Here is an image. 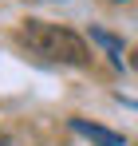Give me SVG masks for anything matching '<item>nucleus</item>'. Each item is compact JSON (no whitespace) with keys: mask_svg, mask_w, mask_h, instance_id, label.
I'll return each mask as SVG.
<instances>
[{"mask_svg":"<svg viewBox=\"0 0 138 146\" xmlns=\"http://www.w3.org/2000/svg\"><path fill=\"white\" fill-rule=\"evenodd\" d=\"M24 44L32 51H40L44 59H59V63H87L91 59V51H87V44L75 36V32H67V28L59 24H44V20H28L24 24Z\"/></svg>","mask_w":138,"mask_h":146,"instance_id":"1","label":"nucleus"},{"mask_svg":"<svg viewBox=\"0 0 138 146\" xmlns=\"http://www.w3.org/2000/svg\"><path fill=\"white\" fill-rule=\"evenodd\" d=\"M71 126H75L83 138H91L95 146H122V134L107 130V126H95V122H87V119H71Z\"/></svg>","mask_w":138,"mask_h":146,"instance_id":"2","label":"nucleus"},{"mask_svg":"<svg viewBox=\"0 0 138 146\" xmlns=\"http://www.w3.org/2000/svg\"><path fill=\"white\" fill-rule=\"evenodd\" d=\"M130 63H134V71H138V48H134V51H130Z\"/></svg>","mask_w":138,"mask_h":146,"instance_id":"3","label":"nucleus"},{"mask_svg":"<svg viewBox=\"0 0 138 146\" xmlns=\"http://www.w3.org/2000/svg\"><path fill=\"white\" fill-rule=\"evenodd\" d=\"M0 146H16V142H12V138H4V134H0Z\"/></svg>","mask_w":138,"mask_h":146,"instance_id":"4","label":"nucleus"}]
</instances>
